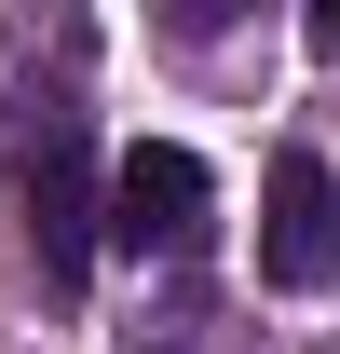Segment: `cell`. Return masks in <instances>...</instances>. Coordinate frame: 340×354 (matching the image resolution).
Wrapping results in <instances>:
<instances>
[{"instance_id":"1","label":"cell","mask_w":340,"mask_h":354,"mask_svg":"<svg viewBox=\"0 0 340 354\" xmlns=\"http://www.w3.org/2000/svg\"><path fill=\"white\" fill-rule=\"evenodd\" d=\"M95 232L123 259H191L205 245V164L177 136H136L123 164H109V191H95Z\"/></svg>"},{"instance_id":"4","label":"cell","mask_w":340,"mask_h":354,"mask_svg":"<svg viewBox=\"0 0 340 354\" xmlns=\"http://www.w3.org/2000/svg\"><path fill=\"white\" fill-rule=\"evenodd\" d=\"M313 55H340V0H313Z\"/></svg>"},{"instance_id":"2","label":"cell","mask_w":340,"mask_h":354,"mask_svg":"<svg viewBox=\"0 0 340 354\" xmlns=\"http://www.w3.org/2000/svg\"><path fill=\"white\" fill-rule=\"evenodd\" d=\"M258 272L272 286H340V177L313 164V150H286L272 164V191H258Z\"/></svg>"},{"instance_id":"3","label":"cell","mask_w":340,"mask_h":354,"mask_svg":"<svg viewBox=\"0 0 340 354\" xmlns=\"http://www.w3.org/2000/svg\"><path fill=\"white\" fill-rule=\"evenodd\" d=\"M28 232H41V272L95 259V150H82V123H41V150H28Z\"/></svg>"}]
</instances>
